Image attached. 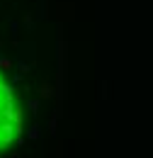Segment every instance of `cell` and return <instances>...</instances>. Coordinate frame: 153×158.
Returning a JSON list of instances; mask_svg holds the SVG:
<instances>
[{
  "instance_id": "1",
  "label": "cell",
  "mask_w": 153,
  "mask_h": 158,
  "mask_svg": "<svg viewBox=\"0 0 153 158\" xmlns=\"http://www.w3.org/2000/svg\"><path fill=\"white\" fill-rule=\"evenodd\" d=\"M51 95H54L51 85H46V83H44V85H41V98H51Z\"/></svg>"
},
{
  "instance_id": "2",
  "label": "cell",
  "mask_w": 153,
  "mask_h": 158,
  "mask_svg": "<svg viewBox=\"0 0 153 158\" xmlns=\"http://www.w3.org/2000/svg\"><path fill=\"white\" fill-rule=\"evenodd\" d=\"M0 68H12V61L10 59H0Z\"/></svg>"
},
{
  "instance_id": "3",
  "label": "cell",
  "mask_w": 153,
  "mask_h": 158,
  "mask_svg": "<svg viewBox=\"0 0 153 158\" xmlns=\"http://www.w3.org/2000/svg\"><path fill=\"white\" fill-rule=\"evenodd\" d=\"M29 139H39V127H32V129H29Z\"/></svg>"
},
{
  "instance_id": "4",
  "label": "cell",
  "mask_w": 153,
  "mask_h": 158,
  "mask_svg": "<svg viewBox=\"0 0 153 158\" xmlns=\"http://www.w3.org/2000/svg\"><path fill=\"white\" fill-rule=\"evenodd\" d=\"M37 107H39L37 100H29V110H32V112H37Z\"/></svg>"
},
{
  "instance_id": "5",
  "label": "cell",
  "mask_w": 153,
  "mask_h": 158,
  "mask_svg": "<svg viewBox=\"0 0 153 158\" xmlns=\"http://www.w3.org/2000/svg\"><path fill=\"white\" fill-rule=\"evenodd\" d=\"M17 68H19V73H27V71H29V66H27V63H19Z\"/></svg>"
}]
</instances>
